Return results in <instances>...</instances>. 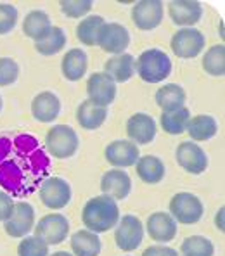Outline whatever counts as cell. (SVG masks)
<instances>
[{"instance_id":"obj_1","label":"cell","mask_w":225,"mask_h":256,"mask_svg":"<svg viewBox=\"0 0 225 256\" xmlns=\"http://www.w3.org/2000/svg\"><path fill=\"white\" fill-rule=\"evenodd\" d=\"M48 168V160L32 135L0 137V186L21 196L35 189Z\"/></svg>"},{"instance_id":"obj_2","label":"cell","mask_w":225,"mask_h":256,"mask_svg":"<svg viewBox=\"0 0 225 256\" xmlns=\"http://www.w3.org/2000/svg\"><path fill=\"white\" fill-rule=\"evenodd\" d=\"M120 220V208L114 199L108 196H96L88 199L82 212V222L85 228L94 234H102L116 227Z\"/></svg>"},{"instance_id":"obj_3","label":"cell","mask_w":225,"mask_h":256,"mask_svg":"<svg viewBox=\"0 0 225 256\" xmlns=\"http://www.w3.org/2000/svg\"><path fill=\"white\" fill-rule=\"evenodd\" d=\"M135 73L148 84H160L172 73V59L160 48H148L135 61Z\"/></svg>"},{"instance_id":"obj_4","label":"cell","mask_w":225,"mask_h":256,"mask_svg":"<svg viewBox=\"0 0 225 256\" xmlns=\"http://www.w3.org/2000/svg\"><path fill=\"white\" fill-rule=\"evenodd\" d=\"M80 146L78 134L68 125H54L45 135V148L56 160H68L74 156Z\"/></svg>"},{"instance_id":"obj_5","label":"cell","mask_w":225,"mask_h":256,"mask_svg":"<svg viewBox=\"0 0 225 256\" xmlns=\"http://www.w3.org/2000/svg\"><path fill=\"white\" fill-rule=\"evenodd\" d=\"M170 210L172 218L177 224L184 225H194L202 218L204 213V206H202L201 199L198 196L190 194V192H178L170 199Z\"/></svg>"},{"instance_id":"obj_6","label":"cell","mask_w":225,"mask_h":256,"mask_svg":"<svg viewBox=\"0 0 225 256\" xmlns=\"http://www.w3.org/2000/svg\"><path fill=\"white\" fill-rule=\"evenodd\" d=\"M35 237H38L47 246H56L66 240L70 236V222L61 213H48L35 225Z\"/></svg>"},{"instance_id":"obj_7","label":"cell","mask_w":225,"mask_h":256,"mask_svg":"<svg viewBox=\"0 0 225 256\" xmlns=\"http://www.w3.org/2000/svg\"><path fill=\"white\" fill-rule=\"evenodd\" d=\"M206 38L198 28H180L172 36V52L180 59H194L204 50Z\"/></svg>"},{"instance_id":"obj_8","label":"cell","mask_w":225,"mask_h":256,"mask_svg":"<svg viewBox=\"0 0 225 256\" xmlns=\"http://www.w3.org/2000/svg\"><path fill=\"white\" fill-rule=\"evenodd\" d=\"M144 239V225L135 214H125L118 220L114 230V242L122 251H135Z\"/></svg>"},{"instance_id":"obj_9","label":"cell","mask_w":225,"mask_h":256,"mask_svg":"<svg viewBox=\"0 0 225 256\" xmlns=\"http://www.w3.org/2000/svg\"><path fill=\"white\" fill-rule=\"evenodd\" d=\"M40 201L50 210H62L71 201V186L61 176H48L40 184Z\"/></svg>"},{"instance_id":"obj_10","label":"cell","mask_w":225,"mask_h":256,"mask_svg":"<svg viewBox=\"0 0 225 256\" xmlns=\"http://www.w3.org/2000/svg\"><path fill=\"white\" fill-rule=\"evenodd\" d=\"M35 227V210L30 202L26 201H18L14 202L12 214L9 216V220L4 222V228L10 237L16 239H22L30 234Z\"/></svg>"},{"instance_id":"obj_11","label":"cell","mask_w":225,"mask_h":256,"mask_svg":"<svg viewBox=\"0 0 225 256\" xmlns=\"http://www.w3.org/2000/svg\"><path fill=\"white\" fill-rule=\"evenodd\" d=\"M175 160H177L178 166L190 175H201L208 168V156H206L204 149L192 140L182 142L178 146Z\"/></svg>"},{"instance_id":"obj_12","label":"cell","mask_w":225,"mask_h":256,"mask_svg":"<svg viewBox=\"0 0 225 256\" xmlns=\"http://www.w3.org/2000/svg\"><path fill=\"white\" fill-rule=\"evenodd\" d=\"M164 6L161 0H140L132 7V21L142 32H151L163 21Z\"/></svg>"},{"instance_id":"obj_13","label":"cell","mask_w":225,"mask_h":256,"mask_svg":"<svg viewBox=\"0 0 225 256\" xmlns=\"http://www.w3.org/2000/svg\"><path fill=\"white\" fill-rule=\"evenodd\" d=\"M97 45L110 54H123L130 45V33L120 22H104V26L99 32Z\"/></svg>"},{"instance_id":"obj_14","label":"cell","mask_w":225,"mask_h":256,"mask_svg":"<svg viewBox=\"0 0 225 256\" xmlns=\"http://www.w3.org/2000/svg\"><path fill=\"white\" fill-rule=\"evenodd\" d=\"M87 96L92 104L108 109V106L116 99V84L104 71L94 73L87 80Z\"/></svg>"},{"instance_id":"obj_15","label":"cell","mask_w":225,"mask_h":256,"mask_svg":"<svg viewBox=\"0 0 225 256\" xmlns=\"http://www.w3.org/2000/svg\"><path fill=\"white\" fill-rule=\"evenodd\" d=\"M156 122L151 114L146 112H135L126 120V135L128 140L134 142L135 146H146L154 140L156 137Z\"/></svg>"},{"instance_id":"obj_16","label":"cell","mask_w":225,"mask_h":256,"mask_svg":"<svg viewBox=\"0 0 225 256\" xmlns=\"http://www.w3.org/2000/svg\"><path fill=\"white\" fill-rule=\"evenodd\" d=\"M108 163L111 166L118 168V170H125L128 166H134L137 160L140 158L138 152V146H135L130 140H114L108 144L106 150H104Z\"/></svg>"},{"instance_id":"obj_17","label":"cell","mask_w":225,"mask_h":256,"mask_svg":"<svg viewBox=\"0 0 225 256\" xmlns=\"http://www.w3.org/2000/svg\"><path fill=\"white\" fill-rule=\"evenodd\" d=\"M168 16L180 28H192L202 16V6L196 0H172L168 4Z\"/></svg>"},{"instance_id":"obj_18","label":"cell","mask_w":225,"mask_h":256,"mask_svg":"<svg viewBox=\"0 0 225 256\" xmlns=\"http://www.w3.org/2000/svg\"><path fill=\"white\" fill-rule=\"evenodd\" d=\"M146 230L152 240L160 244H166L177 236V222L172 218L170 213L156 212L149 214V218L146 220Z\"/></svg>"},{"instance_id":"obj_19","label":"cell","mask_w":225,"mask_h":256,"mask_svg":"<svg viewBox=\"0 0 225 256\" xmlns=\"http://www.w3.org/2000/svg\"><path fill=\"white\" fill-rule=\"evenodd\" d=\"M100 190L102 196L114 199V201H123L132 190V180L125 170L111 168L100 178Z\"/></svg>"},{"instance_id":"obj_20","label":"cell","mask_w":225,"mask_h":256,"mask_svg":"<svg viewBox=\"0 0 225 256\" xmlns=\"http://www.w3.org/2000/svg\"><path fill=\"white\" fill-rule=\"evenodd\" d=\"M61 111V100L54 92H40L32 100V114L40 123H52L59 116Z\"/></svg>"},{"instance_id":"obj_21","label":"cell","mask_w":225,"mask_h":256,"mask_svg":"<svg viewBox=\"0 0 225 256\" xmlns=\"http://www.w3.org/2000/svg\"><path fill=\"white\" fill-rule=\"evenodd\" d=\"M104 73L111 76L114 84L128 82L135 74V58L132 54H126V52L112 56L104 64Z\"/></svg>"},{"instance_id":"obj_22","label":"cell","mask_w":225,"mask_h":256,"mask_svg":"<svg viewBox=\"0 0 225 256\" xmlns=\"http://www.w3.org/2000/svg\"><path fill=\"white\" fill-rule=\"evenodd\" d=\"M88 66V59L82 48H71L62 56L61 61V71L62 76L70 82H78L85 76Z\"/></svg>"},{"instance_id":"obj_23","label":"cell","mask_w":225,"mask_h":256,"mask_svg":"<svg viewBox=\"0 0 225 256\" xmlns=\"http://www.w3.org/2000/svg\"><path fill=\"white\" fill-rule=\"evenodd\" d=\"M71 244V251H73V256H99L100 254V239L97 234L87 230H76L70 239Z\"/></svg>"},{"instance_id":"obj_24","label":"cell","mask_w":225,"mask_h":256,"mask_svg":"<svg viewBox=\"0 0 225 256\" xmlns=\"http://www.w3.org/2000/svg\"><path fill=\"white\" fill-rule=\"evenodd\" d=\"M186 132L192 138V142L198 144V142H204L215 137L216 132H218V123L210 114H198L189 120Z\"/></svg>"},{"instance_id":"obj_25","label":"cell","mask_w":225,"mask_h":256,"mask_svg":"<svg viewBox=\"0 0 225 256\" xmlns=\"http://www.w3.org/2000/svg\"><path fill=\"white\" fill-rule=\"evenodd\" d=\"M135 170H137L138 178L144 184H149V186H154V184H160L164 176V163L160 160L158 156H142L137 160L135 163Z\"/></svg>"},{"instance_id":"obj_26","label":"cell","mask_w":225,"mask_h":256,"mask_svg":"<svg viewBox=\"0 0 225 256\" xmlns=\"http://www.w3.org/2000/svg\"><path fill=\"white\" fill-rule=\"evenodd\" d=\"M106 118H108V109L96 106L88 99L84 100L76 109V122L85 130H97V128L104 125Z\"/></svg>"},{"instance_id":"obj_27","label":"cell","mask_w":225,"mask_h":256,"mask_svg":"<svg viewBox=\"0 0 225 256\" xmlns=\"http://www.w3.org/2000/svg\"><path fill=\"white\" fill-rule=\"evenodd\" d=\"M52 28V22H50V18H48L47 12L44 10H30L26 14L24 21H22V33H24L28 38L32 40H40L48 30Z\"/></svg>"},{"instance_id":"obj_28","label":"cell","mask_w":225,"mask_h":256,"mask_svg":"<svg viewBox=\"0 0 225 256\" xmlns=\"http://www.w3.org/2000/svg\"><path fill=\"white\" fill-rule=\"evenodd\" d=\"M154 99H156V104L163 109V111H170V109L184 108L187 96H186V90H184L180 85L166 84L158 88Z\"/></svg>"},{"instance_id":"obj_29","label":"cell","mask_w":225,"mask_h":256,"mask_svg":"<svg viewBox=\"0 0 225 256\" xmlns=\"http://www.w3.org/2000/svg\"><path fill=\"white\" fill-rule=\"evenodd\" d=\"M190 120V111L186 106L178 109H170L163 111L160 116V125L166 134L170 135H180L187 130V123Z\"/></svg>"},{"instance_id":"obj_30","label":"cell","mask_w":225,"mask_h":256,"mask_svg":"<svg viewBox=\"0 0 225 256\" xmlns=\"http://www.w3.org/2000/svg\"><path fill=\"white\" fill-rule=\"evenodd\" d=\"M66 33L59 26H52L40 40L35 42V50L42 56H54L66 47Z\"/></svg>"},{"instance_id":"obj_31","label":"cell","mask_w":225,"mask_h":256,"mask_svg":"<svg viewBox=\"0 0 225 256\" xmlns=\"http://www.w3.org/2000/svg\"><path fill=\"white\" fill-rule=\"evenodd\" d=\"M104 18L102 16H96V14H90L85 16L80 21V24L76 26V38L80 40L84 45L87 47H94L97 45V38H99V32L104 26Z\"/></svg>"},{"instance_id":"obj_32","label":"cell","mask_w":225,"mask_h":256,"mask_svg":"<svg viewBox=\"0 0 225 256\" xmlns=\"http://www.w3.org/2000/svg\"><path fill=\"white\" fill-rule=\"evenodd\" d=\"M202 70L212 76L225 74V45L216 44L210 47L202 56Z\"/></svg>"},{"instance_id":"obj_33","label":"cell","mask_w":225,"mask_h":256,"mask_svg":"<svg viewBox=\"0 0 225 256\" xmlns=\"http://www.w3.org/2000/svg\"><path fill=\"white\" fill-rule=\"evenodd\" d=\"M180 256H213L215 246L204 236H190L180 244Z\"/></svg>"},{"instance_id":"obj_34","label":"cell","mask_w":225,"mask_h":256,"mask_svg":"<svg viewBox=\"0 0 225 256\" xmlns=\"http://www.w3.org/2000/svg\"><path fill=\"white\" fill-rule=\"evenodd\" d=\"M62 14L70 20H80L85 18L92 10L94 2L92 0H61L59 2Z\"/></svg>"},{"instance_id":"obj_35","label":"cell","mask_w":225,"mask_h":256,"mask_svg":"<svg viewBox=\"0 0 225 256\" xmlns=\"http://www.w3.org/2000/svg\"><path fill=\"white\" fill-rule=\"evenodd\" d=\"M18 256H48V246L35 236L22 237L18 246Z\"/></svg>"},{"instance_id":"obj_36","label":"cell","mask_w":225,"mask_h":256,"mask_svg":"<svg viewBox=\"0 0 225 256\" xmlns=\"http://www.w3.org/2000/svg\"><path fill=\"white\" fill-rule=\"evenodd\" d=\"M20 76V64L10 58H0V86H9Z\"/></svg>"},{"instance_id":"obj_37","label":"cell","mask_w":225,"mask_h":256,"mask_svg":"<svg viewBox=\"0 0 225 256\" xmlns=\"http://www.w3.org/2000/svg\"><path fill=\"white\" fill-rule=\"evenodd\" d=\"M18 22V9L10 4H0V35L12 32Z\"/></svg>"},{"instance_id":"obj_38","label":"cell","mask_w":225,"mask_h":256,"mask_svg":"<svg viewBox=\"0 0 225 256\" xmlns=\"http://www.w3.org/2000/svg\"><path fill=\"white\" fill-rule=\"evenodd\" d=\"M14 210V201L9 194L0 190V222L9 220V216L12 214Z\"/></svg>"},{"instance_id":"obj_39","label":"cell","mask_w":225,"mask_h":256,"mask_svg":"<svg viewBox=\"0 0 225 256\" xmlns=\"http://www.w3.org/2000/svg\"><path fill=\"white\" fill-rule=\"evenodd\" d=\"M142 256H180V254L174 248L160 244V246H149L148 250H144Z\"/></svg>"},{"instance_id":"obj_40","label":"cell","mask_w":225,"mask_h":256,"mask_svg":"<svg viewBox=\"0 0 225 256\" xmlns=\"http://www.w3.org/2000/svg\"><path fill=\"white\" fill-rule=\"evenodd\" d=\"M225 208L222 206V208L218 210V213L215 214V227L218 228L220 232H224L225 230Z\"/></svg>"},{"instance_id":"obj_41","label":"cell","mask_w":225,"mask_h":256,"mask_svg":"<svg viewBox=\"0 0 225 256\" xmlns=\"http://www.w3.org/2000/svg\"><path fill=\"white\" fill-rule=\"evenodd\" d=\"M48 256H73V254L68 253V251H58V253H52V254H48Z\"/></svg>"},{"instance_id":"obj_42","label":"cell","mask_w":225,"mask_h":256,"mask_svg":"<svg viewBox=\"0 0 225 256\" xmlns=\"http://www.w3.org/2000/svg\"><path fill=\"white\" fill-rule=\"evenodd\" d=\"M220 36L224 38V21H220Z\"/></svg>"},{"instance_id":"obj_43","label":"cell","mask_w":225,"mask_h":256,"mask_svg":"<svg viewBox=\"0 0 225 256\" xmlns=\"http://www.w3.org/2000/svg\"><path fill=\"white\" fill-rule=\"evenodd\" d=\"M0 111H2V96H0Z\"/></svg>"}]
</instances>
